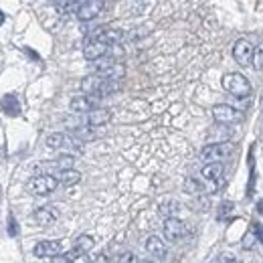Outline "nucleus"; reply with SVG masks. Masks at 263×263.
I'll use <instances>...</instances> for the list:
<instances>
[{
  "label": "nucleus",
  "mask_w": 263,
  "mask_h": 263,
  "mask_svg": "<svg viewBox=\"0 0 263 263\" xmlns=\"http://www.w3.org/2000/svg\"><path fill=\"white\" fill-rule=\"evenodd\" d=\"M9 233H11L13 237L19 235V225H17V219H15V217H11V221H9Z\"/></svg>",
  "instance_id": "obj_24"
},
{
  "label": "nucleus",
  "mask_w": 263,
  "mask_h": 263,
  "mask_svg": "<svg viewBox=\"0 0 263 263\" xmlns=\"http://www.w3.org/2000/svg\"><path fill=\"white\" fill-rule=\"evenodd\" d=\"M213 118L219 126H231V124H239L243 120V114L239 110H235L233 105L227 103H219L213 108Z\"/></svg>",
  "instance_id": "obj_6"
},
{
  "label": "nucleus",
  "mask_w": 263,
  "mask_h": 263,
  "mask_svg": "<svg viewBox=\"0 0 263 263\" xmlns=\"http://www.w3.org/2000/svg\"><path fill=\"white\" fill-rule=\"evenodd\" d=\"M184 188H186L188 192H200V190H202V186H200V182H196L194 178H188V180L184 182Z\"/></svg>",
  "instance_id": "obj_22"
},
{
  "label": "nucleus",
  "mask_w": 263,
  "mask_h": 263,
  "mask_svg": "<svg viewBox=\"0 0 263 263\" xmlns=\"http://www.w3.org/2000/svg\"><path fill=\"white\" fill-rule=\"evenodd\" d=\"M69 108H71L73 114L83 116V114H87V112L97 108V97H93V95H77V97L71 99Z\"/></svg>",
  "instance_id": "obj_12"
},
{
  "label": "nucleus",
  "mask_w": 263,
  "mask_h": 263,
  "mask_svg": "<svg viewBox=\"0 0 263 263\" xmlns=\"http://www.w3.org/2000/svg\"><path fill=\"white\" fill-rule=\"evenodd\" d=\"M231 206H233L231 202H227V204H223V206H221V213H219V217H223L225 213H229V210H231Z\"/></svg>",
  "instance_id": "obj_30"
},
{
  "label": "nucleus",
  "mask_w": 263,
  "mask_h": 263,
  "mask_svg": "<svg viewBox=\"0 0 263 263\" xmlns=\"http://www.w3.org/2000/svg\"><path fill=\"white\" fill-rule=\"evenodd\" d=\"M57 180H59V184L73 186V184H77V182L81 180V174H79L77 170H73V168H65V170H59V172H57Z\"/></svg>",
  "instance_id": "obj_17"
},
{
  "label": "nucleus",
  "mask_w": 263,
  "mask_h": 263,
  "mask_svg": "<svg viewBox=\"0 0 263 263\" xmlns=\"http://www.w3.org/2000/svg\"><path fill=\"white\" fill-rule=\"evenodd\" d=\"M5 19H7V17H5V13H3V11H0V25H3V23H5Z\"/></svg>",
  "instance_id": "obj_33"
},
{
  "label": "nucleus",
  "mask_w": 263,
  "mask_h": 263,
  "mask_svg": "<svg viewBox=\"0 0 263 263\" xmlns=\"http://www.w3.org/2000/svg\"><path fill=\"white\" fill-rule=\"evenodd\" d=\"M59 186V180L57 176H53V174H39V176H33L27 184L29 192L31 194H37V196H47L51 192H55Z\"/></svg>",
  "instance_id": "obj_4"
},
{
  "label": "nucleus",
  "mask_w": 263,
  "mask_h": 263,
  "mask_svg": "<svg viewBox=\"0 0 263 263\" xmlns=\"http://www.w3.org/2000/svg\"><path fill=\"white\" fill-rule=\"evenodd\" d=\"M158 210H160V215H164V217H176L180 213V202L174 198H166L160 202Z\"/></svg>",
  "instance_id": "obj_18"
},
{
  "label": "nucleus",
  "mask_w": 263,
  "mask_h": 263,
  "mask_svg": "<svg viewBox=\"0 0 263 263\" xmlns=\"http://www.w3.org/2000/svg\"><path fill=\"white\" fill-rule=\"evenodd\" d=\"M47 148H51V150H73V152H81L83 150L79 138L61 134V132H55V134H51L47 138Z\"/></svg>",
  "instance_id": "obj_5"
},
{
  "label": "nucleus",
  "mask_w": 263,
  "mask_h": 263,
  "mask_svg": "<svg viewBox=\"0 0 263 263\" xmlns=\"http://www.w3.org/2000/svg\"><path fill=\"white\" fill-rule=\"evenodd\" d=\"M253 233H255V237L263 243V225L261 223H255V227H253Z\"/></svg>",
  "instance_id": "obj_26"
},
{
  "label": "nucleus",
  "mask_w": 263,
  "mask_h": 263,
  "mask_svg": "<svg viewBox=\"0 0 263 263\" xmlns=\"http://www.w3.org/2000/svg\"><path fill=\"white\" fill-rule=\"evenodd\" d=\"M3 110H5L7 114H11V116H17V114L21 112V105H19L17 95H7V97L3 99Z\"/></svg>",
  "instance_id": "obj_20"
},
{
  "label": "nucleus",
  "mask_w": 263,
  "mask_h": 263,
  "mask_svg": "<svg viewBox=\"0 0 263 263\" xmlns=\"http://www.w3.org/2000/svg\"><path fill=\"white\" fill-rule=\"evenodd\" d=\"M33 253L37 257H57L63 253V243L61 241H41L35 245Z\"/></svg>",
  "instance_id": "obj_13"
},
{
  "label": "nucleus",
  "mask_w": 263,
  "mask_h": 263,
  "mask_svg": "<svg viewBox=\"0 0 263 263\" xmlns=\"http://www.w3.org/2000/svg\"><path fill=\"white\" fill-rule=\"evenodd\" d=\"M55 3H57V5H61V7H63V5H67V3H71V0H55Z\"/></svg>",
  "instance_id": "obj_32"
},
{
  "label": "nucleus",
  "mask_w": 263,
  "mask_h": 263,
  "mask_svg": "<svg viewBox=\"0 0 263 263\" xmlns=\"http://www.w3.org/2000/svg\"><path fill=\"white\" fill-rule=\"evenodd\" d=\"M112 120V112L110 110H103V108H95L87 114H83V122L81 124H87L91 128H97V126H103Z\"/></svg>",
  "instance_id": "obj_14"
},
{
  "label": "nucleus",
  "mask_w": 263,
  "mask_h": 263,
  "mask_svg": "<svg viewBox=\"0 0 263 263\" xmlns=\"http://www.w3.org/2000/svg\"><path fill=\"white\" fill-rule=\"evenodd\" d=\"M103 11V0H83L81 7L77 9V19L81 23H89Z\"/></svg>",
  "instance_id": "obj_10"
},
{
  "label": "nucleus",
  "mask_w": 263,
  "mask_h": 263,
  "mask_svg": "<svg viewBox=\"0 0 263 263\" xmlns=\"http://www.w3.org/2000/svg\"><path fill=\"white\" fill-rule=\"evenodd\" d=\"M71 263H91V259L87 257V253H79Z\"/></svg>",
  "instance_id": "obj_27"
},
{
  "label": "nucleus",
  "mask_w": 263,
  "mask_h": 263,
  "mask_svg": "<svg viewBox=\"0 0 263 263\" xmlns=\"http://www.w3.org/2000/svg\"><path fill=\"white\" fill-rule=\"evenodd\" d=\"M251 65L255 71H261L263 69V39L253 47V59H251Z\"/></svg>",
  "instance_id": "obj_21"
},
{
  "label": "nucleus",
  "mask_w": 263,
  "mask_h": 263,
  "mask_svg": "<svg viewBox=\"0 0 263 263\" xmlns=\"http://www.w3.org/2000/svg\"><path fill=\"white\" fill-rule=\"evenodd\" d=\"M223 89L227 93L239 97V99L251 95V83L241 73H227V75H223Z\"/></svg>",
  "instance_id": "obj_3"
},
{
  "label": "nucleus",
  "mask_w": 263,
  "mask_h": 263,
  "mask_svg": "<svg viewBox=\"0 0 263 263\" xmlns=\"http://www.w3.org/2000/svg\"><path fill=\"white\" fill-rule=\"evenodd\" d=\"M146 251H148L152 257H156V259H164L166 253H168L164 241H162L160 237H156V235H150V237L146 239Z\"/></svg>",
  "instance_id": "obj_16"
},
{
  "label": "nucleus",
  "mask_w": 263,
  "mask_h": 263,
  "mask_svg": "<svg viewBox=\"0 0 263 263\" xmlns=\"http://www.w3.org/2000/svg\"><path fill=\"white\" fill-rule=\"evenodd\" d=\"M223 174H225V166H223L221 162H208V164H204L202 170H200L202 180L208 182V184H213V188L219 184V180L223 178Z\"/></svg>",
  "instance_id": "obj_11"
},
{
  "label": "nucleus",
  "mask_w": 263,
  "mask_h": 263,
  "mask_svg": "<svg viewBox=\"0 0 263 263\" xmlns=\"http://www.w3.org/2000/svg\"><path fill=\"white\" fill-rule=\"evenodd\" d=\"M91 263H108V257H105L103 253H99L97 257H93V261Z\"/></svg>",
  "instance_id": "obj_29"
},
{
  "label": "nucleus",
  "mask_w": 263,
  "mask_h": 263,
  "mask_svg": "<svg viewBox=\"0 0 263 263\" xmlns=\"http://www.w3.org/2000/svg\"><path fill=\"white\" fill-rule=\"evenodd\" d=\"M118 263H138V259H136V255L134 253H124L122 257H120V261Z\"/></svg>",
  "instance_id": "obj_25"
},
{
  "label": "nucleus",
  "mask_w": 263,
  "mask_h": 263,
  "mask_svg": "<svg viewBox=\"0 0 263 263\" xmlns=\"http://www.w3.org/2000/svg\"><path fill=\"white\" fill-rule=\"evenodd\" d=\"M257 210H259V213L263 215V200H259V202H257Z\"/></svg>",
  "instance_id": "obj_31"
},
{
  "label": "nucleus",
  "mask_w": 263,
  "mask_h": 263,
  "mask_svg": "<svg viewBox=\"0 0 263 263\" xmlns=\"http://www.w3.org/2000/svg\"><path fill=\"white\" fill-rule=\"evenodd\" d=\"M215 263H239V259L235 255H229V253H223L215 259Z\"/></svg>",
  "instance_id": "obj_23"
},
{
  "label": "nucleus",
  "mask_w": 263,
  "mask_h": 263,
  "mask_svg": "<svg viewBox=\"0 0 263 263\" xmlns=\"http://www.w3.org/2000/svg\"><path fill=\"white\" fill-rule=\"evenodd\" d=\"M35 221L41 225V227H49V225H53L57 219H59V210L55 208V206H41V208H37L35 210Z\"/></svg>",
  "instance_id": "obj_15"
},
{
  "label": "nucleus",
  "mask_w": 263,
  "mask_h": 263,
  "mask_svg": "<svg viewBox=\"0 0 263 263\" xmlns=\"http://www.w3.org/2000/svg\"><path fill=\"white\" fill-rule=\"evenodd\" d=\"M162 231H164V237L168 239V241H172V243H176V241H180L184 235H186V225H184V221H180L178 217H166L164 219V225H162Z\"/></svg>",
  "instance_id": "obj_7"
},
{
  "label": "nucleus",
  "mask_w": 263,
  "mask_h": 263,
  "mask_svg": "<svg viewBox=\"0 0 263 263\" xmlns=\"http://www.w3.org/2000/svg\"><path fill=\"white\" fill-rule=\"evenodd\" d=\"M251 245H253V235L249 233V235L245 237V241H243V249H251Z\"/></svg>",
  "instance_id": "obj_28"
},
{
  "label": "nucleus",
  "mask_w": 263,
  "mask_h": 263,
  "mask_svg": "<svg viewBox=\"0 0 263 263\" xmlns=\"http://www.w3.org/2000/svg\"><path fill=\"white\" fill-rule=\"evenodd\" d=\"M93 245H95L93 237H89V235H79V237L75 239V243H73V249L79 251V253H87V251L93 249Z\"/></svg>",
  "instance_id": "obj_19"
},
{
  "label": "nucleus",
  "mask_w": 263,
  "mask_h": 263,
  "mask_svg": "<svg viewBox=\"0 0 263 263\" xmlns=\"http://www.w3.org/2000/svg\"><path fill=\"white\" fill-rule=\"evenodd\" d=\"M253 43L247 41V39H239L235 45H233V59L241 65V67H247L251 65V59H253Z\"/></svg>",
  "instance_id": "obj_8"
},
{
  "label": "nucleus",
  "mask_w": 263,
  "mask_h": 263,
  "mask_svg": "<svg viewBox=\"0 0 263 263\" xmlns=\"http://www.w3.org/2000/svg\"><path fill=\"white\" fill-rule=\"evenodd\" d=\"M108 51H110V45H108V43L89 37V39L85 41V47H83V55H85L87 61H95V59H101V57L108 55Z\"/></svg>",
  "instance_id": "obj_9"
},
{
  "label": "nucleus",
  "mask_w": 263,
  "mask_h": 263,
  "mask_svg": "<svg viewBox=\"0 0 263 263\" xmlns=\"http://www.w3.org/2000/svg\"><path fill=\"white\" fill-rule=\"evenodd\" d=\"M235 152V146L231 142H215V144H208L200 150V160L204 164L208 162H223Z\"/></svg>",
  "instance_id": "obj_2"
},
{
  "label": "nucleus",
  "mask_w": 263,
  "mask_h": 263,
  "mask_svg": "<svg viewBox=\"0 0 263 263\" xmlns=\"http://www.w3.org/2000/svg\"><path fill=\"white\" fill-rule=\"evenodd\" d=\"M118 89H120L118 81L103 79V77H99V75H95V73L81 79V91L87 93V95H93V97H97V99L108 97V95L116 93Z\"/></svg>",
  "instance_id": "obj_1"
},
{
  "label": "nucleus",
  "mask_w": 263,
  "mask_h": 263,
  "mask_svg": "<svg viewBox=\"0 0 263 263\" xmlns=\"http://www.w3.org/2000/svg\"><path fill=\"white\" fill-rule=\"evenodd\" d=\"M138 263H154V261H138Z\"/></svg>",
  "instance_id": "obj_34"
}]
</instances>
